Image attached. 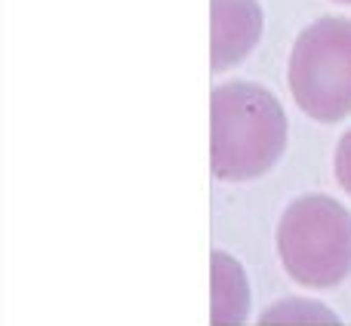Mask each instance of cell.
<instances>
[{
    "label": "cell",
    "mask_w": 351,
    "mask_h": 326,
    "mask_svg": "<svg viewBox=\"0 0 351 326\" xmlns=\"http://www.w3.org/2000/svg\"><path fill=\"white\" fill-rule=\"evenodd\" d=\"M262 10L256 0H213V71L231 68L259 43Z\"/></svg>",
    "instance_id": "cell-4"
},
{
    "label": "cell",
    "mask_w": 351,
    "mask_h": 326,
    "mask_svg": "<svg viewBox=\"0 0 351 326\" xmlns=\"http://www.w3.org/2000/svg\"><path fill=\"white\" fill-rule=\"evenodd\" d=\"M339 3H351V0H339Z\"/></svg>",
    "instance_id": "cell-8"
},
{
    "label": "cell",
    "mask_w": 351,
    "mask_h": 326,
    "mask_svg": "<svg viewBox=\"0 0 351 326\" xmlns=\"http://www.w3.org/2000/svg\"><path fill=\"white\" fill-rule=\"evenodd\" d=\"M290 92L299 108L321 123L351 114V18L327 16L296 37Z\"/></svg>",
    "instance_id": "cell-3"
},
{
    "label": "cell",
    "mask_w": 351,
    "mask_h": 326,
    "mask_svg": "<svg viewBox=\"0 0 351 326\" xmlns=\"http://www.w3.org/2000/svg\"><path fill=\"white\" fill-rule=\"evenodd\" d=\"M336 179L351 194V129L342 136L339 148H336Z\"/></svg>",
    "instance_id": "cell-7"
},
{
    "label": "cell",
    "mask_w": 351,
    "mask_h": 326,
    "mask_svg": "<svg viewBox=\"0 0 351 326\" xmlns=\"http://www.w3.org/2000/svg\"><path fill=\"white\" fill-rule=\"evenodd\" d=\"M250 308V292L247 277H243L241 265L225 253H213V323L231 326L243 323Z\"/></svg>",
    "instance_id": "cell-5"
},
{
    "label": "cell",
    "mask_w": 351,
    "mask_h": 326,
    "mask_svg": "<svg viewBox=\"0 0 351 326\" xmlns=\"http://www.w3.org/2000/svg\"><path fill=\"white\" fill-rule=\"evenodd\" d=\"M278 253L287 274L311 290H330L351 274V212L333 197L305 194L278 225Z\"/></svg>",
    "instance_id": "cell-2"
},
{
    "label": "cell",
    "mask_w": 351,
    "mask_h": 326,
    "mask_svg": "<svg viewBox=\"0 0 351 326\" xmlns=\"http://www.w3.org/2000/svg\"><path fill=\"white\" fill-rule=\"evenodd\" d=\"M262 326L268 323H330L336 326L339 321L333 317V311L324 308L321 302H308V299H284V302L271 305L265 314L259 317Z\"/></svg>",
    "instance_id": "cell-6"
},
{
    "label": "cell",
    "mask_w": 351,
    "mask_h": 326,
    "mask_svg": "<svg viewBox=\"0 0 351 326\" xmlns=\"http://www.w3.org/2000/svg\"><path fill=\"white\" fill-rule=\"evenodd\" d=\"M213 175L247 181L265 175L287 148V114L259 84H222L213 90Z\"/></svg>",
    "instance_id": "cell-1"
}]
</instances>
